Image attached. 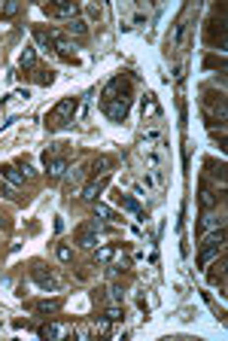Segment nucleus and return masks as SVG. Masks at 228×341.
<instances>
[{"mask_svg": "<svg viewBox=\"0 0 228 341\" xmlns=\"http://www.w3.org/2000/svg\"><path fill=\"white\" fill-rule=\"evenodd\" d=\"M76 107H79V98H61V101L46 113V128H49V131H61V128H67V125L73 122Z\"/></svg>", "mask_w": 228, "mask_h": 341, "instance_id": "f257e3e1", "label": "nucleus"}, {"mask_svg": "<svg viewBox=\"0 0 228 341\" xmlns=\"http://www.w3.org/2000/svg\"><path fill=\"white\" fill-rule=\"evenodd\" d=\"M22 12V3L19 0H9V3H3V9H0V19H12V15Z\"/></svg>", "mask_w": 228, "mask_h": 341, "instance_id": "6ab92c4d", "label": "nucleus"}, {"mask_svg": "<svg viewBox=\"0 0 228 341\" xmlns=\"http://www.w3.org/2000/svg\"><path fill=\"white\" fill-rule=\"evenodd\" d=\"M95 217H100V220H113V210H110L107 204H98V201H95Z\"/></svg>", "mask_w": 228, "mask_h": 341, "instance_id": "a878e982", "label": "nucleus"}, {"mask_svg": "<svg viewBox=\"0 0 228 341\" xmlns=\"http://www.w3.org/2000/svg\"><path fill=\"white\" fill-rule=\"evenodd\" d=\"M37 82L40 85H52V82H55V74H52V70H37Z\"/></svg>", "mask_w": 228, "mask_h": 341, "instance_id": "393cba45", "label": "nucleus"}, {"mask_svg": "<svg viewBox=\"0 0 228 341\" xmlns=\"http://www.w3.org/2000/svg\"><path fill=\"white\" fill-rule=\"evenodd\" d=\"M37 335H40V338H61V335H64V329L58 326V323H46V326H40V329H37Z\"/></svg>", "mask_w": 228, "mask_h": 341, "instance_id": "dca6fc26", "label": "nucleus"}, {"mask_svg": "<svg viewBox=\"0 0 228 341\" xmlns=\"http://www.w3.org/2000/svg\"><path fill=\"white\" fill-rule=\"evenodd\" d=\"M33 40L40 43V49H43V52H55V40H52V31L37 28V31H33Z\"/></svg>", "mask_w": 228, "mask_h": 341, "instance_id": "9b49d317", "label": "nucleus"}, {"mask_svg": "<svg viewBox=\"0 0 228 341\" xmlns=\"http://www.w3.org/2000/svg\"><path fill=\"white\" fill-rule=\"evenodd\" d=\"M113 256H116V247H98V253H95V259H98L100 265L113 262Z\"/></svg>", "mask_w": 228, "mask_h": 341, "instance_id": "aec40b11", "label": "nucleus"}, {"mask_svg": "<svg viewBox=\"0 0 228 341\" xmlns=\"http://www.w3.org/2000/svg\"><path fill=\"white\" fill-rule=\"evenodd\" d=\"M222 244H225V228H216L213 235H207V238H204V244H201V253H198V268H201V271H207V268H210V262H213V259H219V253H222Z\"/></svg>", "mask_w": 228, "mask_h": 341, "instance_id": "f03ea898", "label": "nucleus"}, {"mask_svg": "<svg viewBox=\"0 0 228 341\" xmlns=\"http://www.w3.org/2000/svg\"><path fill=\"white\" fill-rule=\"evenodd\" d=\"M3 226H6V220H3V217H0V228H3Z\"/></svg>", "mask_w": 228, "mask_h": 341, "instance_id": "2f4dec72", "label": "nucleus"}, {"mask_svg": "<svg viewBox=\"0 0 228 341\" xmlns=\"http://www.w3.org/2000/svg\"><path fill=\"white\" fill-rule=\"evenodd\" d=\"M103 317H107L110 323H119V320H122V308H119V302H116V304H110V308H107V314H103Z\"/></svg>", "mask_w": 228, "mask_h": 341, "instance_id": "b1692460", "label": "nucleus"}, {"mask_svg": "<svg viewBox=\"0 0 228 341\" xmlns=\"http://www.w3.org/2000/svg\"><path fill=\"white\" fill-rule=\"evenodd\" d=\"M110 168H113V158H110V155H98V158L92 161V174H95V177L110 174Z\"/></svg>", "mask_w": 228, "mask_h": 341, "instance_id": "ddd939ff", "label": "nucleus"}, {"mask_svg": "<svg viewBox=\"0 0 228 341\" xmlns=\"http://www.w3.org/2000/svg\"><path fill=\"white\" fill-rule=\"evenodd\" d=\"M95 329H98L100 335H110V320H107V317H98V320H95Z\"/></svg>", "mask_w": 228, "mask_h": 341, "instance_id": "bb28decb", "label": "nucleus"}, {"mask_svg": "<svg viewBox=\"0 0 228 341\" xmlns=\"http://www.w3.org/2000/svg\"><path fill=\"white\" fill-rule=\"evenodd\" d=\"M19 64H22V70H31L33 64H37V49H33V46H25L22 55H19Z\"/></svg>", "mask_w": 228, "mask_h": 341, "instance_id": "2eb2a0df", "label": "nucleus"}, {"mask_svg": "<svg viewBox=\"0 0 228 341\" xmlns=\"http://www.w3.org/2000/svg\"><path fill=\"white\" fill-rule=\"evenodd\" d=\"M143 113H159V107H155L152 95H146V98H143Z\"/></svg>", "mask_w": 228, "mask_h": 341, "instance_id": "cd10ccee", "label": "nucleus"}, {"mask_svg": "<svg viewBox=\"0 0 228 341\" xmlns=\"http://www.w3.org/2000/svg\"><path fill=\"white\" fill-rule=\"evenodd\" d=\"M64 308V299H43V302H37V304H33V311H37V314H58Z\"/></svg>", "mask_w": 228, "mask_h": 341, "instance_id": "9d476101", "label": "nucleus"}, {"mask_svg": "<svg viewBox=\"0 0 228 341\" xmlns=\"http://www.w3.org/2000/svg\"><path fill=\"white\" fill-rule=\"evenodd\" d=\"M43 161H46V171H49V180H61V177L70 171V165H67V158L64 155H55V158H49V155H43Z\"/></svg>", "mask_w": 228, "mask_h": 341, "instance_id": "423d86ee", "label": "nucleus"}, {"mask_svg": "<svg viewBox=\"0 0 228 341\" xmlns=\"http://www.w3.org/2000/svg\"><path fill=\"white\" fill-rule=\"evenodd\" d=\"M67 31H70V34H76V37H82V34L89 31V25H85V19H79V15H76V19H70V22H67Z\"/></svg>", "mask_w": 228, "mask_h": 341, "instance_id": "a211bd4d", "label": "nucleus"}, {"mask_svg": "<svg viewBox=\"0 0 228 341\" xmlns=\"http://www.w3.org/2000/svg\"><path fill=\"white\" fill-rule=\"evenodd\" d=\"M31 274H33V280H37L40 290H46V293H58V280L52 277L43 265H33V271H31Z\"/></svg>", "mask_w": 228, "mask_h": 341, "instance_id": "0eeeda50", "label": "nucleus"}, {"mask_svg": "<svg viewBox=\"0 0 228 341\" xmlns=\"http://www.w3.org/2000/svg\"><path fill=\"white\" fill-rule=\"evenodd\" d=\"M22 171H25V177H28V180H33V177H37V171H33V165H31L28 158H22Z\"/></svg>", "mask_w": 228, "mask_h": 341, "instance_id": "c85d7f7f", "label": "nucleus"}, {"mask_svg": "<svg viewBox=\"0 0 228 341\" xmlns=\"http://www.w3.org/2000/svg\"><path fill=\"white\" fill-rule=\"evenodd\" d=\"M55 256H58L61 262H73V250H70L67 244H58V250H55Z\"/></svg>", "mask_w": 228, "mask_h": 341, "instance_id": "4be33fe9", "label": "nucleus"}, {"mask_svg": "<svg viewBox=\"0 0 228 341\" xmlns=\"http://www.w3.org/2000/svg\"><path fill=\"white\" fill-rule=\"evenodd\" d=\"M0 177H6L12 186H22V183H25V174H19V168H15V165H0Z\"/></svg>", "mask_w": 228, "mask_h": 341, "instance_id": "f8f14e48", "label": "nucleus"}, {"mask_svg": "<svg viewBox=\"0 0 228 341\" xmlns=\"http://www.w3.org/2000/svg\"><path fill=\"white\" fill-rule=\"evenodd\" d=\"M103 113H107L110 122H125V116H128V101H107V104H103Z\"/></svg>", "mask_w": 228, "mask_h": 341, "instance_id": "6e6552de", "label": "nucleus"}, {"mask_svg": "<svg viewBox=\"0 0 228 341\" xmlns=\"http://www.w3.org/2000/svg\"><path fill=\"white\" fill-rule=\"evenodd\" d=\"M116 201L122 204V207H125V210H131V213H137V217H140V213H143V210H140V204L131 198V195H116Z\"/></svg>", "mask_w": 228, "mask_h": 341, "instance_id": "f3484780", "label": "nucleus"}, {"mask_svg": "<svg viewBox=\"0 0 228 341\" xmlns=\"http://www.w3.org/2000/svg\"><path fill=\"white\" fill-rule=\"evenodd\" d=\"M216 204H219V198L213 195V189H210L207 183H201V207H204V210H213Z\"/></svg>", "mask_w": 228, "mask_h": 341, "instance_id": "4468645a", "label": "nucleus"}, {"mask_svg": "<svg viewBox=\"0 0 228 341\" xmlns=\"http://www.w3.org/2000/svg\"><path fill=\"white\" fill-rule=\"evenodd\" d=\"M210 228H222V220H216V217H210V213H207V217L201 220V235L210 231Z\"/></svg>", "mask_w": 228, "mask_h": 341, "instance_id": "412c9836", "label": "nucleus"}, {"mask_svg": "<svg viewBox=\"0 0 228 341\" xmlns=\"http://www.w3.org/2000/svg\"><path fill=\"white\" fill-rule=\"evenodd\" d=\"M219 268V265H216ZM210 280H213V283H222V268H219V271H213V274H210Z\"/></svg>", "mask_w": 228, "mask_h": 341, "instance_id": "7c9ffc66", "label": "nucleus"}, {"mask_svg": "<svg viewBox=\"0 0 228 341\" xmlns=\"http://www.w3.org/2000/svg\"><path fill=\"white\" fill-rule=\"evenodd\" d=\"M122 296H125V293H122V286H119V283L110 286V299H113V302H122Z\"/></svg>", "mask_w": 228, "mask_h": 341, "instance_id": "c756f323", "label": "nucleus"}, {"mask_svg": "<svg viewBox=\"0 0 228 341\" xmlns=\"http://www.w3.org/2000/svg\"><path fill=\"white\" fill-rule=\"evenodd\" d=\"M107 183H110V174H103V177H92V180L82 186V195H79V198H82V201H89V204H95V201L100 198V192L107 189Z\"/></svg>", "mask_w": 228, "mask_h": 341, "instance_id": "20e7f679", "label": "nucleus"}, {"mask_svg": "<svg viewBox=\"0 0 228 341\" xmlns=\"http://www.w3.org/2000/svg\"><path fill=\"white\" fill-rule=\"evenodd\" d=\"M103 228V223L95 217V220H89L82 228H79V235H76V244H82V247H98V231Z\"/></svg>", "mask_w": 228, "mask_h": 341, "instance_id": "39448f33", "label": "nucleus"}, {"mask_svg": "<svg viewBox=\"0 0 228 341\" xmlns=\"http://www.w3.org/2000/svg\"><path fill=\"white\" fill-rule=\"evenodd\" d=\"M79 180H82V168H76V171H70V174H67V186H70V192L79 186Z\"/></svg>", "mask_w": 228, "mask_h": 341, "instance_id": "5701e85b", "label": "nucleus"}, {"mask_svg": "<svg viewBox=\"0 0 228 341\" xmlns=\"http://www.w3.org/2000/svg\"><path fill=\"white\" fill-rule=\"evenodd\" d=\"M46 15H55V19H76L79 15V6L76 3H55V6H46Z\"/></svg>", "mask_w": 228, "mask_h": 341, "instance_id": "1a4fd4ad", "label": "nucleus"}, {"mask_svg": "<svg viewBox=\"0 0 228 341\" xmlns=\"http://www.w3.org/2000/svg\"><path fill=\"white\" fill-rule=\"evenodd\" d=\"M107 101H128V79L125 76H113L100 92V104Z\"/></svg>", "mask_w": 228, "mask_h": 341, "instance_id": "7ed1b4c3", "label": "nucleus"}]
</instances>
